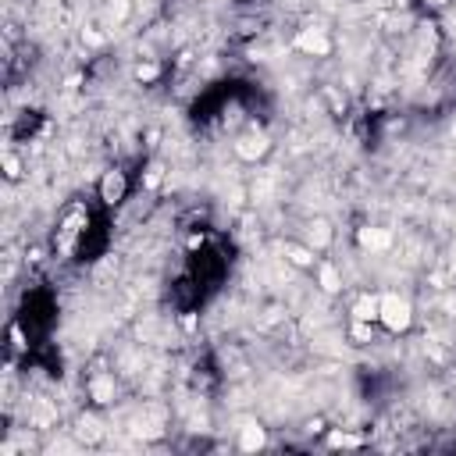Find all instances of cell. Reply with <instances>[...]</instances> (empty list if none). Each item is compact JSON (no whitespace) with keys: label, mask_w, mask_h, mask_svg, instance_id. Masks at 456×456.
<instances>
[{"label":"cell","mask_w":456,"mask_h":456,"mask_svg":"<svg viewBox=\"0 0 456 456\" xmlns=\"http://www.w3.org/2000/svg\"><path fill=\"white\" fill-rule=\"evenodd\" d=\"M161 75H164V65H161V61H139V65L132 68V79H136L139 86H153Z\"/></svg>","instance_id":"5bb4252c"},{"label":"cell","mask_w":456,"mask_h":456,"mask_svg":"<svg viewBox=\"0 0 456 456\" xmlns=\"http://www.w3.org/2000/svg\"><path fill=\"white\" fill-rule=\"evenodd\" d=\"M378 325H381L389 335L410 332V325H413V307H410V300H406V296H396V293L378 296Z\"/></svg>","instance_id":"6da1fadb"},{"label":"cell","mask_w":456,"mask_h":456,"mask_svg":"<svg viewBox=\"0 0 456 456\" xmlns=\"http://www.w3.org/2000/svg\"><path fill=\"white\" fill-rule=\"evenodd\" d=\"M4 175H8V182L22 178V157L18 153H4Z\"/></svg>","instance_id":"e0dca14e"},{"label":"cell","mask_w":456,"mask_h":456,"mask_svg":"<svg viewBox=\"0 0 456 456\" xmlns=\"http://www.w3.org/2000/svg\"><path fill=\"white\" fill-rule=\"evenodd\" d=\"M89 224V210L82 203H75L65 217H61V232H58V250L61 254H72L75 250V239L82 236V228Z\"/></svg>","instance_id":"7a4b0ae2"},{"label":"cell","mask_w":456,"mask_h":456,"mask_svg":"<svg viewBox=\"0 0 456 456\" xmlns=\"http://www.w3.org/2000/svg\"><path fill=\"white\" fill-rule=\"evenodd\" d=\"M349 321H367V325H378V296H371V293L357 296V300H353V307H349Z\"/></svg>","instance_id":"7c38bea8"},{"label":"cell","mask_w":456,"mask_h":456,"mask_svg":"<svg viewBox=\"0 0 456 456\" xmlns=\"http://www.w3.org/2000/svg\"><path fill=\"white\" fill-rule=\"evenodd\" d=\"M357 246L364 254H385V250H392V232L389 228H378V224H360L357 228Z\"/></svg>","instance_id":"8992f818"},{"label":"cell","mask_w":456,"mask_h":456,"mask_svg":"<svg viewBox=\"0 0 456 456\" xmlns=\"http://www.w3.org/2000/svg\"><path fill=\"white\" fill-rule=\"evenodd\" d=\"M264 445H268V428H261L257 420H250V424L239 428V449L243 452H257Z\"/></svg>","instance_id":"8fae6325"},{"label":"cell","mask_w":456,"mask_h":456,"mask_svg":"<svg viewBox=\"0 0 456 456\" xmlns=\"http://www.w3.org/2000/svg\"><path fill=\"white\" fill-rule=\"evenodd\" d=\"M79 438H82V442H100V438H104V424H100L93 413H82V417H79Z\"/></svg>","instance_id":"9a60e30c"},{"label":"cell","mask_w":456,"mask_h":456,"mask_svg":"<svg viewBox=\"0 0 456 456\" xmlns=\"http://www.w3.org/2000/svg\"><path fill=\"white\" fill-rule=\"evenodd\" d=\"M307 243H310L317 254L332 246V224H328L325 217H317V221H310V224H307Z\"/></svg>","instance_id":"4fadbf2b"},{"label":"cell","mask_w":456,"mask_h":456,"mask_svg":"<svg viewBox=\"0 0 456 456\" xmlns=\"http://www.w3.org/2000/svg\"><path fill=\"white\" fill-rule=\"evenodd\" d=\"M314 275H317L321 293H328V296H339V293H342V275H339V268H335L332 261H317Z\"/></svg>","instance_id":"9c48e42d"},{"label":"cell","mask_w":456,"mask_h":456,"mask_svg":"<svg viewBox=\"0 0 456 456\" xmlns=\"http://www.w3.org/2000/svg\"><path fill=\"white\" fill-rule=\"evenodd\" d=\"M232 150H236V157H239V161L257 164V161H264V157H268V150H271V136H268L264 129H250V132H243V136L232 143Z\"/></svg>","instance_id":"3957f363"},{"label":"cell","mask_w":456,"mask_h":456,"mask_svg":"<svg viewBox=\"0 0 456 456\" xmlns=\"http://www.w3.org/2000/svg\"><path fill=\"white\" fill-rule=\"evenodd\" d=\"M97 192H100V200H104L107 207H118V203L129 196V178H125V171H118V168H107V171L100 175V185H97Z\"/></svg>","instance_id":"5b68a950"},{"label":"cell","mask_w":456,"mask_h":456,"mask_svg":"<svg viewBox=\"0 0 456 456\" xmlns=\"http://www.w3.org/2000/svg\"><path fill=\"white\" fill-rule=\"evenodd\" d=\"M11 349H15V353H26V349H29V342H26V332H22V325H18V321L11 325Z\"/></svg>","instance_id":"d6986e66"},{"label":"cell","mask_w":456,"mask_h":456,"mask_svg":"<svg viewBox=\"0 0 456 456\" xmlns=\"http://www.w3.org/2000/svg\"><path fill=\"white\" fill-rule=\"evenodd\" d=\"M161 182H164V164L161 161H150L146 171H143V189L153 192V189H161Z\"/></svg>","instance_id":"2e32d148"},{"label":"cell","mask_w":456,"mask_h":456,"mask_svg":"<svg viewBox=\"0 0 456 456\" xmlns=\"http://www.w3.org/2000/svg\"><path fill=\"white\" fill-rule=\"evenodd\" d=\"M86 392H89V399H93V406H107V403H114V396H118V385H114V374H104V371H97V374L89 378V385H86Z\"/></svg>","instance_id":"ba28073f"},{"label":"cell","mask_w":456,"mask_h":456,"mask_svg":"<svg viewBox=\"0 0 456 456\" xmlns=\"http://www.w3.org/2000/svg\"><path fill=\"white\" fill-rule=\"evenodd\" d=\"M282 257L293 264V268H300V271H314L317 268V250L310 246V243H293V239H286L282 243Z\"/></svg>","instance_id":"52a82bcc"},{"label":"cell","mask_w":456,"mask_h":456,"mask_svg":"<svg viewBox=\"0 0 456 456\" xmlns=\"http://www.w3.org/2000/svg\"><path fill=\"white\" fill-rule=\"evenodd\" d=\"M349 335H353L357 342H371V339H374V325H367V321H353V325H349Z\"/></svg>","instance_id":"ac0fdd59"},{"label":"cell","mask_w":456,"mask_h":456,"mask_svg":"<svg viewBox=\"0 0 456 456\" xmlns=\"http://www.w3.org/2000/svg\"><path fill=\"white\" fill-rule=\"evenodd\" d=\"M293 47L300 50V54H307V58H332V50H335V40L328 36V29H300L296 33V40H293Z\"/></svg>","instance_id":"277c9868"},{"label":"cell","mask_w":456,"mask_h":456,"mask_svg":"<svg viewBox=\"0 0 456 456\" xmlns=\"http://www.w3.org/2000/svg\"><path fill=\"white\" fill-rule=\"evenodd\" d=\"M185 246H189V250H196V246H203V232H200V236H189V243H185Z\"/></svg>","instance_id":"ffe728a7"},{"label":"cell","mask_w":456,"mask_h":456,"mask_svg":"<svg viewBox=\"0 0 456 456\" xmlns=\"http://www.w3.org/2000/svg\"><path fill=\"white\" fill-rule=\"evenodd\" d=\"M325 442H328V449H360V445H367V438L349 431V428H325Z\"/></svg>","instance_id":"30bf717a"}]
</instances>
